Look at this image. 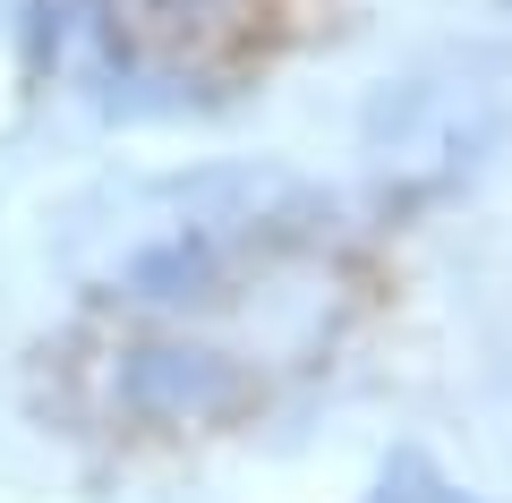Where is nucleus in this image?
Segmentation results:
<instances>
[{
  "mask_svg": "<svg viewBox=\"0 0 512 503\" xmlns=\"http://www.w3.org/2000/svg\"><path fill=\"white\" fill-rule=\"evenodd\" d=\"M316 231V197L282 171H197V180H154L103 205V222L77 214L69 273L94 299L128 307H205L248 265L282 256Z\"/></svg>",
  "mask_w": 512,
  "mask_h": 503,
  "instance_id": "f257e3e1",
  "label": "nucleus"
},
{
  "mask_svg": "<svg viewBox=\"0 0 512 503\" xmlns=\"http://www.w3.org/2000/svg\"><path fill=\"white\" fill-rule=\"evenodd\" d=\"M239 367L222 350L197 342H146V350H120L111 367V401L146 427H205V418H231L239 410Z\"/></svg>",
  "mask_w": 512,
  "mask_h": 503,
  "instance_id": "7ed1b4c3",
  "label": "nucleus"
},
{
  "mask_svg": "<svg viewBox=\"0 0 512 503\" xmlns=\"http://www.w3.org/2000/svg\"><path fill=\"white\" fill-rule=\"evenodd\" d=\"M359 503H478V495H470V486H453L436 461H427V452H393Z\"/></svg>",
  "mask_w": 512,
  "mask_h": 503,
  "instance_id": "20e7f679",
  "label": "nucleus"
},
{
  "mask_svg": "<svg viewBox=\"0 0 512 503\" xmlns=\"http://www.w3.org/2000/svg\"><path fill=\"white\" fill-rule=\"evenodd\" d=\"M504 137H512V60L487 43H453L419 69L384 77L367 103V171H376L384 205L453 197Z\"/></svg>",
  "mask_w": 512,
  "mask_h": 503,
  "instance_id": "f03ea898",
  "label": "nucleus"
}]
</instances>
